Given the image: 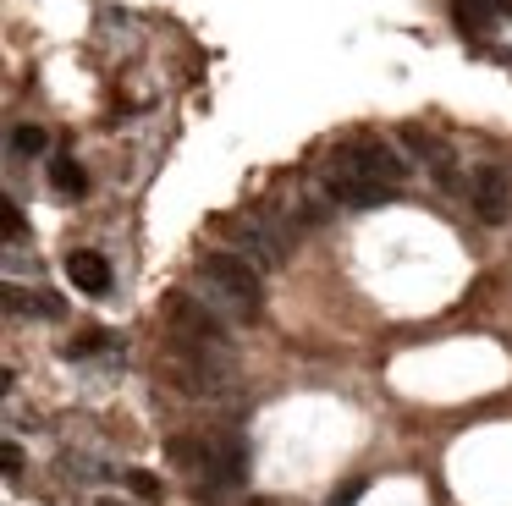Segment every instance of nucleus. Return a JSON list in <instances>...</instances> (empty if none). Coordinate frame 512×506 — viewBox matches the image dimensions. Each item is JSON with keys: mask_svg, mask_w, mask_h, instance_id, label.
Returning <instances> with one entry per match:
<instances>
[{"mask_svg": "<svg viewBox=\"0 0 512 506\" xmlns=\"http://www.w3.org/2000/svg\"><path fill=\"white\" fill-rule=\"evenodd\" d=\"M45 127H17L12 132V154H45Z\"/></svg>", "mask_w": 512, "mask_h": 506, "instance_id": "obj_12", "label": "nucleus"}, {"mask_svg": "<svg viewBox=\"0 0 512 506\" xmlns=\"http://www.w3.org/2000/svg\"><path fill=\"white\" fill-rule=\"evenodd\" d=\"M199 275L210 286H221L226 297H237V303L254 308L259 303V264L248 259V253H232V248H215L199 259Z\"/></svg>", "mask_w": 512, "mask_h": 506, "instance_id": "obj_2", "label": "nucleus"}, {"mask_svg": "<svg viewBox=\"0 0 512 506\" xmlns=\"http://www.w3.org/2000/svg\"><path fill=\"white\" fill-rule=\"evenodd\" d=\"M325 187H331L336 204H353V209H375V204H386V193H391V187L369 182V176H353V171H331Z\"/></svg>", "mask_w": 512, "mask_h": 506, "instance_id": "obj_8", "label": "nucleus"}, {"mask_svg": "<svg viewBox=\"0 0 512 506\" xmlns=\"http://www.w3.org/2000/svg\"><path fill=\"white\" fill-rule=\"evenodd\" d=\"M105 506H122V501H105Z\"/></svg>", "mask_w": 512, "mask_h": 506, "instance_id": "obj_16", "label": "nucleus"}, {"mask_svg": "<svg viewBox=\"0 0 512 506\" xmlns=\"http://www.w3.org/2000/svg\"><path fill=\"white\" fill-rule=\"evenodd\" d=\"M331 171H353V176H369V182H380V187H397L402 176H408V160H402L391 143L364 138V143H347V149H336Z\"/></svg>", "mask_w": 512, "mask_h": 506, "instance_id": "obj_1", "label": "nucleus"}, {"mask_svg": "<svg viewBox=\"0 0 512 506\" xmlns=\"http://www.w3.org/2000/svg\"><path fill=\"white\" fill-rule=\"evenodd\" d=\"M243 468H248V451L237 435H210L199 440V473L210 484H221V490H232V484H243Z\"/></svg>", "mask_w": 512, "mask_h": 506, "instance_id": "obj_5", "label": "nucleus"}, {"mask_svg": "<svg viewBox=\"0 0 512 506\" xmlns=\"http://www.w3.org/2000/svg\"><path fill=\"white\" fill-rule=\"evenodd\" d=\"M166 314H171V325H177V336H182V347H193V352H221V319L215 314H204L193 297H171L166 303Z\"/></svg>", "mask_w": 512, "mask_h": 506, "instance_id": "obj_4", "label": "nucleus"}, {"mask_svg": "<svg viewBox=\"0 0 512 506\" xmlns=\"http://www.w3.org/2000/svg\"><path fill=\"white\" fill-rule=\"evenodd\" d=\"M221 231L237 242V253H248V259L259 264V270H281V231L265 226L259 215H221Z\"/></svg>", "mask_w": 512, "mask_h": 506, "instance_id": "obj_3", "label": "nucleus"}, {"mask_svg": "<svg viewBox=\"0 0 512 506\" xmlns=\"http://www.w3.org/2000/svg\"><path fill=\"white\" fill-rule=\"evenodd\" d=\"M402 138L413 143V154H419V160H430V171L441 176V187H457V171H452V149H446L441 138H430V132H424V127H408V132H402Z\"/></svg>", "mask_w": 512, "mask_h": 506, "instance_id": "obj_9", "label": "nucleus"}, {"mask_svg": "<svg viewBox=\"0 0 512 506\" xmlns=\"http://www.w3.org/2000/svg\"><path fill=\"white\" fill-rule=\"evenodd\" d=\"M358 495H364V479H347V484H342V490H336V495H331V501H325V506H353Z\"/></svg>", "mask_w": 512, "mask_h": 506, "instance_id": "obj_14", "label": "nucleus"}, {"mask_svg": "<svg viewBox=\"0 0 512 506\" xmlns=\"http://www.w3.org/2000/svg\"><path fill=\"white\" fill-rule=\"evenodd\" d=\"M67 275H72V286L89 292V297L111 292V264H105V253H94V248H72L67 253Z\"/></svg>", "mask_w": 512, "mask_h": 506, "instance_id": "obj_7", "label": "nucleus"}, {"mask_svg": "<svg viewBox=\"0 0 512 506\" xmlns=\"http://www.w3.org/2000/svg\"><path fill=\"white\" fill-rule=\"evenodd\" d=\"M122 479H127V490L144 495V501H160V495H166V490H160V479H155V473H144V468H127Z\"/></svg>", "mask_w": 512, "mask_h": 506, "instance_id": "obj_11", "label": "nucleus"}, {"mask_svg": "<svg viewBox=\"0 0 512 506\" xmlns=\"http://www.w3.org/2000/svg\"><path fill=\"white\" fill-rule=\"evenodd\" d=\"M50 187H56V193H89V176H83V165L72 160V154H56V160H50Z\"/></svg>", "mask_w": 512, "mask_h": 506, "instance_id": "obj_10", "label": "nucleus"}, {"mask_svg": "<svg viewBox=\"0 0 512 506\" xmlns=\"http://www.w3.org/2000/svg\"><path fill=\"white\" fill-rule=\"evenodd\" d=\"M468 198H474V215L485 220V226H501V220L512 215V176L501 171V165H479Z\"/></svg>", "mask_w": 512, "mask_h": 506, "instance_id": "obj_6", "label": "nucleus"}, {"mask_svg": "<svg viewBox=\"0 0 512 506\" xmlns=\"http://www.w3.org/2000/svg\"><path fill=\"white\" fill-rule=\"evenodd\" d=\"M0 462H6V479H17V468H23V451L6 440V446H0Z\"/></svg>", "mask_w": 512, "mask_h": 506, "instance_id": "obj_15", "label": "nucleus"}, {"mask_svg": "<svg viewBox=\"0 0 512 506\" xmlns=\"http://www.w3.org/2000/svg\"><path fill=\"white\" fill-rule=\"evenodd\" d=\"M0 231H6V242H23V209L12 204V198H6V204H0Z\"/></svg>", "mask_w": 512, "mask_h": 506, "instance_id": "obj_13", "label": "nucleus"}]
</instances>
